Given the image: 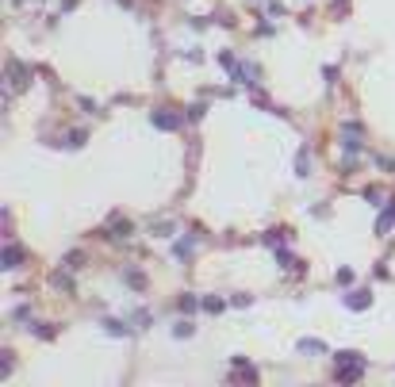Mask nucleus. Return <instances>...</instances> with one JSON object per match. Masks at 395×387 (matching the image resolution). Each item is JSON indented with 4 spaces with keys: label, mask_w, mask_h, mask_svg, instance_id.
Instances as JSON below:
<instances>
[{
    "label": "nucleus",
    "mask_w": 395,
    "mask_h": 387,
    "mask_svg": "<svg viewBox=\"0 0 395 387\" xmlns=\"http://www.w3.org/2000/svg\"><path fill=\"white\" fill-rule=\"evenodd\" d=\"M15 261H19V249H4V269H15Z\"/></svg>",
    "instance_id": "nucleus-1"
}]
</instances>
